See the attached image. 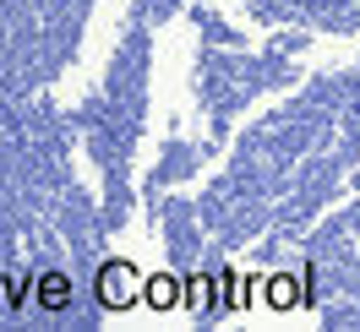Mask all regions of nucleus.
Masks as SVG:
<instances>
[{
	"label": "nucleus",
	"mask_w": 360,
	"mask_h": 332,
	"mask_svg": "<svg viewBox=\"0 0 360 332\" xmlns=\"http://www.w3.org/2000/svg\"><path fill=\"white\" fill-rule=\"evenodd\" d=\"M136 284H142V278H136L126 262H110L104 272H98V305H104V310H126L136 294H142Z\"/></svg>",
	"instance_id": "nucleus-1"
},
{
	"label": "nucleus",
	"mask_w": 360,
	"mask_h": 332,
	"mask_svg": "<svg viewBox=\"0 0 360 332\" xmlns=\"http://www.w3.org/2000/svg\"><path fill=\"white\" fill-rule=\"evenodd\" d=\"M180 294H186V288H180V278H169V272H153V278L142 284V300H148L153 310H175Z\"/></svg>",
	"instance_id": "nucleus-2"
},
{
	"label": "nucleus",
	"mask_w": 360,
	"mask_h": 332,
	"mask_svg": "<svg viewBox=\"0 0 360 332\" xmlns=\"http://www.w3.org/2000/svg\"><path fill=\"white\" fill-rule=\"evenodd\" d=\"M39 300H44L49 310H60V305H66V300H71V288H66V278H60V272H49L44 284H39Z\"/></svg>",
	"instance_id": "nucleus-3"
},
{
	"label": "nucleus",
	"mask_w": 360,
	"mask_h": 332,
	"mask_svg": "<svg viewBox=\"0 0 360 332\" xmlns=\"http://www.w3.org/2000/svg\"><path fill=\"white\" fill-rule=\"evenodd\" d=\"M268 305L273 310H290L295 305V278H268Z\"/></svg>",
	"instance_id": "nucleus-4"
},
{
	"label": "nucleus",
	"mask_w": 360,
	"mask_h": 332,
	"mask_svg": "<svg viewBox=\"0 0 360 332\" xmlns=\"http://www.w3.org/2000/svg\"><path fill=\"white\" fill-rule=\"evenodd\" d=\"M191 300H197L202 310H213V305H219V288L207 284V278H191Z\"/></svg>",
	"instance_id": "nucleus-5"
}]
</instances>
